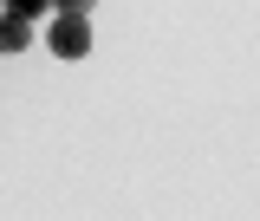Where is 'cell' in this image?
Wrapping results in <instances>:
<instances>
[{
  "mask_svg": "<svg viewBox=\"0 0 260 221\" xmlns=\"http://www.w3.org/2000/svg\"><path fill=\"white\" fill-rule=\"evenodd\" d=\"M46 46H52L59 59H85V52H91V20H85V7H65L59 20H52V33H46Z\"/></svg>",
  "mask_w": 260,
  "mask_h": 221,
  "instance_id": "cell-1",
  "label": "cell"
},
{
  "mask_svg": "<svg viewBox=\"0 0 260 221\" xmlns=\"http://www.w3.org/2000/svg\"><path fill=\"white\" fill-rule=\"evenodd\" d=\"M26 39H32V7L20 0V7H7V13H0V52H20Z\"/></svg>",
  "mask_w": 260,
  "mask_h": 221,
  "instance_id": "cell-2",
  "label": "cell"
}]
</instances>
